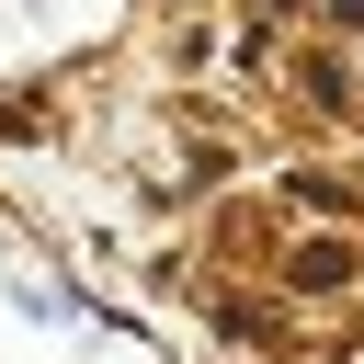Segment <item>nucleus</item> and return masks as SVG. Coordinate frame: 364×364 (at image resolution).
Here are the masks:
<instances>
[{"instance_id":"nucleus-1","label":"nucleus","mask_w":364,"mask_h":364,"mask_svg":"<svg viewBox=\"0 0 364 364\" xmlns=\"http://www.w3.org/2000/svg\"><path fill=\"white\" fill-rule=\"evenodd\" d=\"M341 11H364V0H341Z\"/></svg>"}]
</instances>
